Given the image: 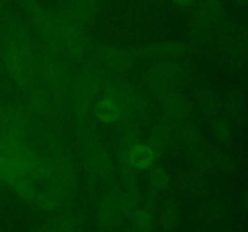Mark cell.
<instances>
[{
    "instance_id": "obj_1",
    "label": "cell",
    "mask_w": 248,
    "mask_h": 232,
    "mask_svg": "<svg viewBox=\"0 0 248 232\" xmlns=\"http://www.w3.org/2000/svg\"><path fill=\"white\" fill-rule=\"evenodd\" d=\"M26 116L19 110H0V179L24 200L35 196L34 181L50 179L52 163L40 159L26 143Z\"/></svg>"
},
{
    "instance_id": "obj_2",
    "label": "cell",
    "mask_w": 248,
    "mask_h": 232,
    "mask_svg": "<svg viewBox=\"0 0 248 232\" xmlns=\"http://www.w3.org/2000/svg\"><path fill=\"white\" fill-rule=\"evenodd\" d=\"M5 64L9 74L21 87L31 84L34 74V55L27 44L12 40L5 48Z\"/></svg>"
},
{
    "instance_id": "obj_3",
    "label": "cell",
    "mask_w": 248,
    "mask_h": 232,
    "mask_svg": "<svg viewBox=\"0 0 248 232\" xmlns=\"http://www.w3.org/2000/svg\"><path fill=\"white\" fill-rule=\"evenodd\" d=\"M94 114L103 122H114L120 117L121 109L111 98L99 101L94 106Z\"/></svg>"
},
{
    "instance_id": "obj_4",
    "label": "cell",
    "mask_w": 248,
    "mask_h": 232,
    "mask_svg": "<svg viewBox=\"0 0 248 232\" xmlns=\"http://www.w3.org/2000/svg\"><path fill=\"white\" fill-rule=\"evenodd\" d=\"M131 163L140 169H145L152 164L154 160V152L144 145H137L132 149L130 155Z\"/></svg>"
},
{
    "instance_id": "obj_5",
    "label": "cell",
    "mask_w": 248,
    "mask_h": 232,
    "mask_svg": "<svg viewBox=\"0 0 248 232\" xmlns=\"http://www.w3.org/2000/svg\"><path fill=\"white\" fill-rule=\"evenodd\" d=\"M62 191L58 188H50L36 195V203L44 209H52L60 203Z\"/></svg>"
},
{
    "instance_id": "obj_6",
    "label": "cell",
    "mask_w": 248,
    "mask_h": 232,
    "mask_svg": "<svg viewBox=\"0 0 248 232\" xmlns=\"http://www.w3.org/2000/svg\"><path fill=\"white\" fill-rule=\"evenodd\" d=\"M44 74H45V80L48 82V85L53 87L57 86L58 82L62 79V72L56 62L47 63L44 69Z\"/></svg>"
},
{
    "instance_id": "obj_7",
    "label": "cell",
    "mask_w": 248,
    "mask_h": 232,
    "mask_svg": "<svg viewBox=\"0 0 248 232\" xmlns=\"http://www.w3.org/2000/svg\"><path fill=\"white\" fill-rule=\"evenodd\" d=\"M44 105H45V99L43 98V96H39V94L33 96V99H31V108L34 110H40V109L44 108Z\"/></svg>"
},
{
    "instance_id": "obj_8",
    "label": "cell",
    "mask_w": 248,
    "mask_h": 232,
    "mask_svg": "<svg viewBox=\"0 0 248 232\" xmlns=\"http://www.w3.org/2000/svg\"><path fill=\"white\" fill-rule=\"evenodd\" d=\"M173 1L178 2V4H181V5H189V4H191L194 0H173Z\"/></svg>"
}]
</instances>
